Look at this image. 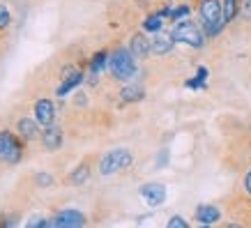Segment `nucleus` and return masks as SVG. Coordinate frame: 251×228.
<instances>
[{
    "label": "nucleus",
    "mask_w": 251,
    "mask_h": 228,
    "mask_svg": "<svg viewBox=\"0 0 251 228\" xmlns=\"http://www.w3.org/2000/svg\"><path fill=\"white\" fill-rule=\"evenodd\" d=\"M28 154V143L9 125L0 122V171L21 164Z\"/></svg>",
    "instance_id": "nucleus-1"
},
{
    "label": "nucleus",
    "mask_w": 251,
    "mask_h": 228,
    "mask_svg": "<svg viewBox=\"0 0 251 228\" xmlns=\"http://www.w3.org/2000/svg\"><path fill=\"white\" fill-rule=\"evenodd\" d=\"M108 72L120 83L134 81V76L138 72V65H136L134 53L129 51V46H115L113 51L108 53Z\"/></svg>",
    "instance_id": "nucleus-2"
},
{
    "label": "nucleus",
    "mask_w": 251,
    "mask_h": 228,
    "mask_svg": "<svg viewBox=\"0 0 251 228\" xmlns=\"http://www.w3.org/2000/svg\"><path fill=\"white\" fill-rule=\"evenodd\" d=\"M198 23H201V28L205 30L207 37L221 35L224 28H226L221 0H201V2H198Z\"/></svg>",
    "instance_id": "nucleus-3"
},
{
    "label": "nucleus",
    "mask_w": 251,
    "mask_h": 228,
    "mask_svg": "<svg viewBox=\"0 0 251 228\" xmlns=\"http://www.w3.org/2000/svg\"><path fill=\"white\" fill-rule=\"evenodd\" d=\"M171 35H173L175 44H184L189 49H196V51H201L205 46V39H207L205 30L201 28V23L191 21V19L175 21V25L171 28Z\"/></svg>",
    "instance_id": "nucleus-4"
},
{
    "label": "nucleus",
    "mask_w": 251,
    "mask_h": 228,
    "mask_svg": "<svg viewBox=\"0 0 251 228\" xmlns=\"http://www.w3.org/2000/svg\"><path fill=\"white\" fill-rule=\"evenodd\" d=\"M131 164H134V154H131L129 148H113V150H108L106 154H101V159H99V164H97V171H99V175L111 177V175H115V173L127 171Z\"/></svg>",
    "instance_id": "nucleus-5"
},
{
    "label": "nucleus",
    "mask_w": 251,
    "mask_h": 228,
    "mask_svg": "<svg viewBox=\"0 0 251 228\" xmlns=\"http://www.w3.org/2000/svg\"><path fill=\"white\" fill-rule=\"evenodd\" d=\"M9 127L19 134V136L25 141L28 145L32 143H39V136H42V127H39V122L35 120V115H16L14 120L9 122Z\"/></svg>",
    "instance_id": "nucleus-6"
},
{
    "label": "nucleus",
    "mask_w": 251,
    "mask_h": 228,
    "mask_svg": "<svg viewBox=\"0 0 251 228\" xmlns=\"http://www.w3.org/2000/svg\"><path fill=\"white\" fill-rule=\"evenodd\" d=\"M85 224H88V217H85L81 210H76V207L55 210V212L49 217V226L51 228H83Z\"/></svg>",
    "instance_id": "nucleus-7"
},
{
    "label": "nucleus",
    "mask_w": 251,
    "mask_h": 228,
    "mask_svg": "<svg viewBox=\"0 0 251 228\" xmlns=\"http://www.w3.org/2000/svg\"><path fill=\"white\" fill-rule=\"evenodd\" d=\"M32 115H35V120L39 122V127L44 129V127H51L55 125V104L53 99L49 97V95H37L35 101H32Z\"/></svg>",
    "instance_id": "nucleus-8"
},
{
    "label": "nucleus",
    "mask_w": 251,
    "mask_h": 228,
    "mask_svg": "<svg viewBox=\"0 0 251 228\" xmlns=\"http://www.w3.org/2000/svg\"><path fill=\"white\" fill-rule=\"evenodd\" d=\"M65 145V127L62 125H51V127H44L42 129V136H39V148L42 152H58Z\"/></svg>",
    "instance_id": "nucleus-9"
},
{
    "label": "nucleus",
    "mask_w": 251,
    "mask_h": 228,
    "mask_svg": "<svg viewBox=\"0 0 251 228\" xmlns=\"http://www.w3.org/2000/svg\"><path fill=\"white\" fill-rule=\"evenodd\" d=\"M92 171H95V168H92V157H85L83 161H78L76 166L67 173L65 184H67V187H81V184H85L90 180Z\"/></svg>",
    "instance_id": "nucleus-10"
},
{
    "label": "nucleus",
    "mask_w": 251,
    "mask_h": 228,
    "mask_svg": "<svg viewBox=\"0 0 251 228\" xmlns=\"http://www.w3.org/2000/svg\"><path fill=\"white\" fill-rule=\"evenodd\" d=\"M138 194H141V198L145 201L148 207H159L166 201V187L161 182H145L138 189Z\"/></svg>",
    "instance_id": "nucleus-11"
},
{
    "label": "nucleus",
    "mask_w": 251,
    "mask_h": 228,
    "mask_svg": "<svg viewBox=\"0 0 251 228\" xmlns=\"http://www.w3.org/2000/svg\"><path fill=\"white\" fill-rule=\"evenodd\" d=\"M175 46V39L171 32H154V37L150 39V55H168L173 51Z\"/></svg>",
    "instance_id": "nucleus-12"
},
{
    "label": "nucleus",
    "mask_w": 251,
    "mask_h": 228,
    "mask_svg": "<svg viewBox=\"0 0 251 228\" xmlns=\"http://www.w3.org/2000/svg\"><path fill=\"white\" fill-rule=\"evenodd\" d=\"M129 51L134 53L136 60H145L150 55V39H148V32L141 30V32H134L129 37Z\"/></svg>",
    "instance_id": "nucleus-13"
},
{
    "label": "nucleus",
    "mask_w": 251,
    "mask_h": 228,
    "mask_svg": "<svg viewBox=\"0 0 251 228\" xmlns=\"http://www.w3.org/2000/svg\"><path fill=\"white\" fill-rule=\"evenodd\" d=\"M194 219L201 226H210V224H219L221 221V210L217 205H198L194 212Z\"/></svg>",
    "instance_id": "nucleus-14"
},
{
    "label": "nucleus",
    "mask_w": 251,
    "mask_h": 228,
    "mask_svg": "<svg viewBox=\"0 0 251 228\" xmlns=\"http://www.w3.org/2000/svg\"><path fill=\"white\" fill-rule=\"evenodd\" d=\"M120 99L122 101H127V104H131V101H143L145 99V85L141 83V81H127L120 90Z\"/></svg>",
    "instance_id": "nucleus-15"
},
{
    "label": "nucleus",
    "mask_w": 251,
    "mask_h": 228,
    "mask_svg": "<svg viewBox=\"0 0 251 228\" xmlns=\"http://www.w3.org/2000/svg\"><path fill=\"white\" fill-rule=\"evenodd\" d=\"M145 32H150V35H154V32L164 30V16L159 14V12H152L150 16H145L143 19V25H141Z\"/></svg>",
    "instance_id": "nucleus-16"
},
{
    "label": "nucleus",
    "mask_w": 251,
    "mask_h": 228,
    "mask_svg": "<svg viewBox=\"0 0 251 228\" xmlns=\"http://www.w3.org/2000/svg\"><path fill=\"white\" fill-rule=\"evenodd\" d=\"M221 9H224V21H226V25H230V23L240 16V0H221Z\"/></svg>",
    "instance_id": "nucleus-17"
},
{
    "label": "nucleus",
    "mask_w": 251,
    "mask_h": 228,
    "mask_svg": "<svg viewBox=\"0 0 251 228\" xmlns=\"http://www.w3.org/2000/svg\"><path fill=\"white\" fill-rule=\"evenodd\" d=\"M88 69H90V72H95V74H101L104 69H108V51H97V53L90 58Z\"/></svg>",
    "instance_id": "nucleus-18"
},
{
    "label": "nucleus",
    "mask_w": 251,
    "mask_h": 228,
    "mask_svg": "<svg viewBox=\"0 0 251 228\" xmlns=\"http://www.w3.org/2000/svg\"><path fill=\"white\" fill-rule=\"evenodd\" d=\"M12 12H9V7L0 0V32H7L9 28H12Z\"/></svg>",
    "instance_id": "nucleus-19"
},
{
    "label": "nucleus",
    "mask_w": 251,
    "mask_h": 228,
    "mask_svg": "<svg viewBox=\"0 0 251 228\" xmlns=\"http://www.w3.org/2000/svg\"><path fill=\"white\" fill-rule=\"evenodd\" d=\"M189 12H191L189 5H177V7L171 9V16H168V19L175 23V21H180V19H187V16H189Z\"/></svg>",
    "instance_id": "nucleus-20"
},
{
    "label": "nucleus",
    "mask_w": 251,
    "mask_h": 228,
    "mask_svg": "<svg viewBox=\"0 0 251 228\" xmlns=\"http://www.w3.org/2000/svg\"><path fill=\"white\" fill-rule=\"evenodd\" d=\"M240 16L244 21H251V0H240Z\"/></svg>",
    "instance_id": "nucleus-21"
},
{
    "label": "nucleus",
    "mask_w": 251,
    "mask_h": 228,
    "mask_svg": "<svg viewBox=\"0 0 251 228\" xmlns=\"http://www.w3.org/2000/svg\"><path fill=\"white\" fill-rule=\"evenodd\" d=\"M166 226L168 228H189V221L184 219V217H171Z\"/></svg>",
    "instance_id": "nucleus-22"
},
{
    "label": "nucleus",
    "mask_w": 251,
    "mask_h": 228,
    "mask_svg": "<svg viewBox=\"0 0 251 228\" xmlns=\"http://www.w3.org/2000/svg\"><path fill=\"white\" fill-rule=\"evenodd\" d=\"M25 226L32 228V226H49V217H39V214H35V217H30V219L25 221Z\"/></svg>",
    "instance_id": "nucleus-23"
},
{
    "label": "nucleus",
    "mask_w": 251,
    "mask_h": 228,
    "mask_svg": "<svg viewBox=\"0 0 251 228\" xmlns=\"http://www.w3.org/2000/svg\"><path fill=\"white\" fill-rule=\"evenodd\" d=\"M242 187H244V194H247V196L251 198V168H247V173H244Z\"/></svg>",
    "instance_id": "nucleus-24"
},
{
    "label": "nucleus",
    "mask_w": 251,
    "mask_h": 228,
    "mask_svg": "<svg viewBox=\"0 0 251 228\" xmlns=\"http://www.w3.org/2000/svg\"><path fill=\"white\" fill-rule=\"evenodd\" d=\"M196 76H198V78H201V81H203V83H205V78H207V69H205V67H198Z\"/></svg>",
    "instance_id": "nucleus-25"
}]
</instances>
